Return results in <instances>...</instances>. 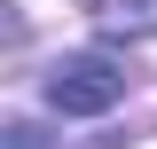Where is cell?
Instances as JSON below:
<instances>
[{"instance_id":"1","label":"cell","mask_w":157,"mask_h":149,"mask_svg":"<svg viewBox=\"0 0 157 149\" xmlns=\"http://www.w3.org/2000/svg\"><path fill=\"white\" fill-rule=\"evenodd\" d=\"M118 94H126V63H110V55H63L47 71V110H63V118H102Z\"/></svg>"},{"instance_id":"2","label":"cell","mask_w":157,"mask_h":149,"mask_svg":"<svg viewBox=\"0 0 157 149\" xmlns=\"http://www.w3.org/2000/svg\"><path fill=\"white\" fill-rule=\"evenodd\" d=\"M86 16H94L102 32L141 39V32H157V0H86Z\"/></svg>"}]
</instances>
